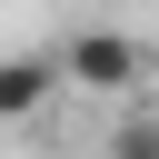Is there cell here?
Returning a JSON list of instances; mask_svg holds the SVG:
<instances>
[{"instance_id": "cell-1", "label": "cell", "mask_w": 159, "mask_h": 159, "mask_svg": "<svg viewBox=\"0 0 159 159\" xmlns=\"http://www.w3.org/2000/svg\"><path fill=\"white\" fill-rule=\"evenodd\" d=\"M60 70H70V89H89V99H129V89L149 80V40H129V30H70V40H60Z\"/></svg>"}, {"instance_id": "cell-3", "label": "cell", "mask_w": 159, "mask_h": 159, "mask_svg": "<svg viewBox=\"0 0 159 159\" xmlns=\"http://www.w3.org/2000/svg\"><path fill=\"white\" fill-rule=\"evenodd\" d=\"M109 159H159V119H149V109L119 119V129H109Z\"/></svg>"}, {"instance_id": "cell-2", "label": "cell", "mask_w": 159, "mask_h": 159, "mask_svg": "<svg viewBox=\"0 0 159 159\" xmlns=\"http://www.w3.org/2000/svg\"><path fill=\"white\" fill-rule=\"evenodd\" d=\"M50 89H70L60 60H40V50H10V60H0V119H40Z\"/></svg>"}]
</instances>
